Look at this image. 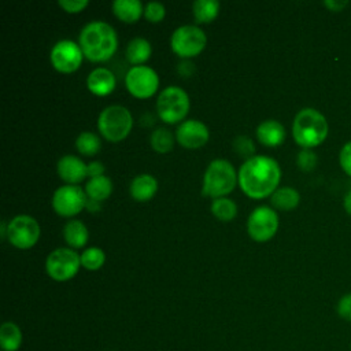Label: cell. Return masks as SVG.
<instances>
[{
  "label": "cell",
  "instance_id": "cell-1",
  "mask_svg": "<svg viewBox=\"0 0 351 351\" xmlns=\"http://www.w3.org/2000/svg\"><path fill=\"white\" fill-rule=\"evenodd\" d=\"M280 178L281 169L277 160L265 155H255L247 159L237 174L240 188L254 199L271 195L277 189Z\"/></svg>",
  "mask_w": 351,
  "mask_h": 351
},
{
  "label": "cell",
  "instance_id": "cell-2",
  "mask_svg": "<svg viewBox=\"0 0 351 351\" xmlns=\"http://www.w3.org/2000/svg\"><path fill=\"white\" fill-rule=\"evenodd\" d=\"M80 47L84 56L89 60H107L117 51V33L110 23L104 21H92L86 23L80 33Z\"/></svg>",
  "mask_w": 351,
  "mask_h": 351
},
{
  "label": "cell",
  "instance_id": "cell-3",
  "mask_svg": "<svg viewBox=\"0 0 351 351\" xmlns=\"http://www.w3.org/2000/svg\"><path fill=\"white\" fill-rule=\"evenodd\" d=\"M292 134L295 141L303 148H314L324 143L328 136V122L315 108H302L293 119Z\"/></svg>",
  "mask_w": 351,
  "mask_h": 351
},
{
  "label": "cell",
  "instance_id": "cell-4",
  "mask_svg": "<svg viewBox=\"0 0 351 351\" xmlns=\"http://www.w3.org/2000/svg\"><path fill=\"white\" fill-rule=\"evenodd\" d=\"M239 182L232 163L226 159H214L204 171L202 193L210 197H222L232 192Z\"/></svg>",
  "mask_w": 351,
  "mask_h": 351
},
{
  "label": "cell",
  "instance_id": "cell-5",
  "mask_svg": "<svg viewBox=\"0 0 351 351\" xmlns=\"http://www.w3.org/2000/svg\"><path fill=\"white\" fill-rule=\"evenodd\" d=\"M133 126L130 111L119 104H112L101 110L97 118V128L100 133L110 141H119L125 138Z\"/></svg>",
  "mask_w": 351,
  "mask_h": 351
},
{
  "label": "cell",
  "instance_id": "cell-6",
  "mask_svg": "<svg viewBox=\"0 0 351 351\" xmlns=\"http://www.w3.org/2000/svg\"><path fill=\"white\" fill-rule=\"evenodd\" d=\"M156 111L160 119L167 123H176L178 121H182L189 111L188 93L177 85H170L165 88L158 96Z\"/></svg>",
  "mask_w": 351,
  "mask_h": 351
},
{
  "label": "cell",
  "instance_id": "cell-7",
  "mask_svg": "<svg viewBox=\"0 0 351 351\" xmlns=\"http://www.w3.org/2000/svg\"><path fill=\"white\" fill-rule=\"evenodd\" d=\"M206 43V33L196 25H182L177 27L170 38L171 49L184 59L200 53Z\"/></svg>",
  "mask_w": 351,
  "mask_h": 351
},
{
  "label": "cell",
  "instance_id": "cell-8",
  "mask_svg": "<svg viewBox=\"0 0 351 351\" xmlns=\"http://www.w3.org/2000/svg\"><path fill=\"white\" fill-rule=\"evenodd\" d=\"M81 266V256L71 248H56L47 256L45 270L56 281L73 278Z\"/></svg>",
  "mask_w": 351,
  "mask_h": 351
},
{
  "label": "cell",
  "instance_id": "cell-9",
  "mask_svg": "<svg viewBox=\"0 0 351 351\" xmlns=\"http://www.w3.org/2000/svg\"><path fill=\"white\" fill-rule=\"evenodd\" d=\"M40 236V226L37 221L26 214L14 217L7 225V239L18 248L33 247Z\"/></svg>",
  "mask_w": 351,
  "mask_h": 351
},
{
  "label": "cell",
  "instance_id": "cell-10",
  "mask_svg": "<svg viewBox=\"0 0 351 351\" xmlns=\"http://www.w3.org/2000/svg\"><path fill=\"white\" fill-rule=\"evenodd\" d=\"M278 228V215L269 206H259L251 211L247 221V230L255 241H267Z\"/></svg>",
  "mask_w": 351,
  "mask_h": 351
},
{
  "label": "cell",
  "instance_id": "cell-11",
  "mask_svg": "<svg viewBox=\"0 0 351 351\" xmlns=\"http://www.w3.org/2000/svg\"><path fill=\"white\" fill-rule=\"evenodd\" d=\"M125 84L128 90L133 96L145 99L156 92L159 85V77L152 67L140 64L129 69L125 77Z\"/></svg>",
  "mask_w": 351,
  "mask_h": 351
},
{
  "label": "cell",
  "instance_id": "cell-12",
  "mask_svg": "<svg viewBox=\"0 0 351 351\" xmlns=\"http://www.w3.org/2000/svg\"><path fill=\"white\" fill-rule=\"evenodd\" d=\"M86 193L81 186L69 184L59 186L52 196V207L62 217H73L86 206Z\"/></svg>",
  "mask_w": 351,
  "mask_h": 351
},
{
  "label": "cell",
  "instance_id": "cell-13",
  "mask_svg": "<svg viewBox=\"0 0 351 351\" xmlns=\"http://www.w3.org/2000/svg\"><path fill=\"white\" fill-rule=\"evenodd\" d=\"M82 49L73 40H59L51 49L49 58L52 66L62 73L75 71L82 62Z\"/></svg>",
  "mask_w": 351,
  "mask_h": 351
},
{
  "label": "cell",
  "instance_id": "cell-14",
  "mask_svg": "<svg viewBox=\"0 0 351 351\" xmlns=\"http://www.w3.org/2000/svg\"><path fill=\"white\" fill-rule=\"evenodd\" d=\"M208 128L197 119H186L180 123L176 132L177 141L185 148H199L208 141Z\"/></svg>",
  "mask_w": 351,
  "mask_h": 351
},
{
  "label": "cell",
  "instance_id": "cell-15",
  "mask_svg": "<svg viewBox=\"0 0 351 351\" xmlns=\"http://www.w3.org/2000/svg\"><path fill=\"white\" fill-rule=\"evenodd\" d=\"M58 174L60 178L69 184L82 181L88 176V165H85L75 155H63L56 165Z\"/></svg>",
  "mask_w": 351,
  "mask_h": 351
},
{
  "label": "cell",
  "instance_id": "cell-16",
  "mask_svg": "<svg viewBox=\"0 0 351 351\" xmlns=\"http://www.w3.org/2000/svg\"><path fill=\"white\" fill-rule=\"evenodd\" d=\"M86 85L92 93L104 96L114 90L117 85V80L111 70L106 67H97L89 73L86 78Z\"/></svg>",
  "mask_w": 351,
  "mask_h": 351
},
{
  "label": "cell",
  "instance_id": "cell-17",
  "mask_svg": "<svg viewBox=\"0 0 351 351\" xmlns=\"http://www.w3.org/2000/svg\"><path fill=\"white\" fill-rule=\"evenodd\" d=\"M258 140L267 147H277L285 140V129L276 119H266L256 128Z\"/></svg>",
  "mask_w": 351,
  "mask_h": 351
},
{
  "label": "cell",
  "instance_id": "cell-18",
  "mask_svg": "<svg viewBox=\"0 0 351 351\" xmlns=\"http://www.w3.org/2000/svg\"><path fill=\"white\" fill-rule=\"evenodd\" d=\"M158 189V181L154 176L143 173L136 176L130 182V195L138 202L149 200Z\"/></svg>",
  "mask_w": 351,
  "mask_h": 351
},
{
  "label": "cell",
  "instance_id": "cell-19",
  "mask_svg": "<svg viewBox=\"0 0 351 351\" xmlns=\"http://www.w3.org/2000/svg\"><path fill=\"white\" fill-rule=\"evenodd\" d=\"M22 344V330L11 321L0 326V347L3 351H18Z\"/></svg>",
  "mask_w": 351,
  "mask_h": 351
},
{
  "label": "cell",
  "instance_id": "cell-20",
  "mask_svg": "<svg viewBox=\"0 0 351 351\" xmlns=\"http://www.w3.org/2000/svg\"><path fill=\"white\" fill-rule=\"evenodd\" d=\"M151 52H152L151 44L144 37L132 38L126 47V58L132 64H136V66L143 64L149 58Z\"/></svg>",
  "mask_w": 351,
  "mask_h": 351
},
{
  "label": "cell",
  "instance_id": "cell-21",
  "mask_svg": "<svg viewBox=\"0 0 351 351\" xmlns=\"http://www.w3.org/2000/svg\"><path fill=\"white\" fill-rule=\"evenodd\" d=\"M270 202L276 208L288 211V210H293L299 204L300 195L295 188L281 186L271 193Z\"/></svg>",
  "mask_w": 351,
  "mask_h": 351
},
{
  "label": "cell",
  "instance_id": "cell-22",
  "mask_svg": "<svg viewBox=\"0 0 351 351\" xmlns=\"http://www.w3.org/2000/svg\"><path fill=\"white\" fill-rule=\"evenodd\" d=\"M63 237L69 245L74 248H80L85 245V243L88 241L89 233L86 226L81 221L70 219L69 222H66L63 228Z\"/></svg>",
  "mask_w": 351,
  "mask_h": 351
},
{
  "label": "cell",
  "instance_id": "cell-23",
  "mask_svg": "<svg viewBox=\"0 0 351 351\" xmlns=\"http://www.w3.org/2000/svg\"><path fill=\"white\" fill-rule=\"evenodd\" d=\"M114 14L123 22H134L143 14V4L140 0H115L112 3Z\"/></svg>",
  "mask_w": 351,
  "mask_h": 351
},
{
  "label": "cell",
  "instance_id": "cell-24",
  "mask_svg": "<svg viewBox=\"0 0 351 351\" xmlns=\"http://www.w3.org/2000/svg\"><path fill=\"white\" fill-rule=\"evenodd\" d=\"M85 191H86V193L90 199L97 200V202H103L112 192V182L106 176L93 177L86 182Z\"/></svg>",
  "mask_w": 351,
  "mask_h": 351
},
{
  "label": "cell",
  "instance_id": "cell-25",
  "mask_svg": "<svg viewBox=\"0 0 351 351\" xmlns=\"http://www.w3.org/2000/svg\"><path fill=\"white\" fill-rule=\"evenodd\" d=\"M192 10L196 22L207 23L217 16L219 11V3L217 0H195Z\"/></svg>",
  "mask_w": 351,
  "mask_h": 351
},
{
  "label": "cell",
  "instance_id": "cell-26",
  "mask_svg": "<svg viewBox=\"0 0 351 351\" xmlns=\"http://www.w3.org/2000/svg\"><path fill=\"white\" fill-rule=\"evenodd\" d=\"M211 213L219 221H232L237 214V206L232 199L217 197L211 203Z\"/></svg>",
  "mask_w": 351,
  "mask_h": 351
},
{
  "label": "cell",
  "instance_id": "cell-27",
  "mask_svg": "<svg viewBox=\"0 0 351 351\" xmlns=\"http://www.w3.org/2000/svg\"><path fill=\"white\" fill-rule=\"evenodd\" d=\"M173 145H174V136L169 129L158 128L151 133V147L156 152L166 154L173 148Z\"/></svg>",
  "mask_w": 351,
  "mask_h": 351
},
{
  "label": "cell",
  "instance_id": "cell-28",
  "mask_svg": "<svg viewBox=\"0 0 351 351\" xmlns=\"http://www.w3.org/2000/svg\"><path fill=\"white\" fill-rule=\"evenodd\" d=\"M100 138L97 134L92 132H81L78 137L75 138V147L80 151V154L92 156L100 149Z\"/></svg>",
  "mask_w": 351,
  "mask_h": 351
},
{
  "label": "cell",
  "instance_id": "cell-29",
  "mask_svg": "<svg viewBox=\"0 0 351 351\" xmlns=\"http://www.w3.org/2000/svg\"><path fill=\"white\" fill-rule=\"evenodd\" d=\"M81 266L88 270H97L103 266L106 261V255L99 247H89L81 255Z\"/></svg>",
  "mask_w": 351,
  "mask_h": 351
},
{
  "label": "cell",
  "instance_id": "cell-30",
  "mask_svg": "<svg viewBox=\"0 0 351 351\" xmlns=\"http://www.w3.org/2000/svg\"><path fill=\"white\" fill-rule=\"evenodd\" d=\"M232 148H233V151L239 156L245 158V160L252 158V156H255L254 155L255 145H254V141L248 136H237V137H234V140L232 141Z\"/></svg>",
  "mask_w": 351,
  "mask_h": 351
},
{
  "label": "cell",
  "instance_id": "cell-31",
  "mask_svg": "<svg viewBox=\"0 0 351 351\" xmlns=\"http://www.w3.org/2000/svg\"><path fill=\"white\" fill-rule=\"evenodd\" d=\"M317 162H318L317 155L308 148H303L296 156L298 167L302 169L303 171H311L317 166Z\"/></svg>",
  "mask_w": 351,
  "mask_h": 351
},
{
  "label": "cell",
  "instance_id": "cell-32",
  "mask_svg": "<svg viewBox=\"0 0 351 351\" xmlns=\"http://www.w3.org/2000/svg\"><path fill=\"white\" fill-rule=\"evenodd\" d=\"M166 8L160 1H149L144 7V15L151 22H159L163 19Z\"/></svg>",
  "mask_w": 351,
  "mask_h": 351
},
{
  "label": "cell",
  "instance_id": "cell-33",
  "mask_svg": "<svg viewBox=\"0 0 351 351\" xmlns=\"http://www.w3.org/2000/svg\"><path fill=\"white\" fill-rule=\"evenodd\" d=\"M337 314L346 321H351V293H346L337 302Z\"/></svg>",
  "mask_w": 351,
  "mask_h": 351
},
{
  "label": "cell",
  "instance_id": "cell-34",
  "mask_svg": "<svg viewBox=\"0 0 351 351\" xmlns=\"http://www.w3.org/2000/svg\"><path fill=\"white\" fill-rule=\"evenodd\" d=\"M340 166L341 169L348 174L351 176V141L346 143L340 151Z\"/></svg>",
  "mask_w": 351,
  "mask_h": 351
},
{
  "label": "cell",
  "instance_id": "cell-35",
  "mask_svg": "<svg viewBox=\"0 0 351 351\" xmlns=\"http://www.w3.org/2000/svg\"><path fill=\"white\" fill-rule=\"evenodd\" d=\"M59 5L67 12H80L88 5V0H59Z\"/></svg>",
  "mask_w": 351,
  "mask_h": 351
},
{
  "label": "cell",
  "instance_id": "cell-36",
  "mask_svg": "<svg viewBox=\"0 0 351 351\" xmlns=\"http://www.w3.org/2000/svg\"><path fill=\"white\" fill-rule=\"evenodd\" d=\"M177 71H178L182 77H189V75H192L193 71H195V64H193L191 60L184 59V60H181V62L178 63Z\"/></svg>",
  "mask_w": 351,
  "mask_h": 351
},
{
  "label": "cell",
  "instance_id": "cell-37",
  "mask_svg": "<svg viewBox=\"0 0 351 351\" xmlns=\"http://www.w3.org/2000/svg\"><path fill=\"white\" fill-rule=\"evenodd\" d=\"M104 173V165L99 160H93L90 163H88V176L90 178L93 177H99V176H103Z\"/></svg>",
  "mask_w": 351,
  "mask_h": 351
},
{
  "label": "cell",
  "instance_id": "cell-38",
  "mask_svg": "<svg viewBox=\"0 0 351 351\" xmlns=\"http://www.w3.org/2000/svg\"><path fill=\"white\" fill-rule=\"evenodd\" d=\"M348 1H339V0H326L324 1V5L328 7L330 11H335V12H339L341 11L344 7H347Z\"/></svg>",
  "mask_w": 351,
  "mask_h": 351
},
{
  "label": "cell",
  "instance_id": "cell-39",
  "mask_svg": "<svg viewBox=\"0 0 351 351\" xmlns=\"http://www.w3.org/2000/svg\"><path fill=\"white\" fill-rule=\"evenodd\" d=\"M100 206H101L100 202L93 200V199L89 197V199L86 200V206H85V207H86L89 211H97V210H100Z\"/></svg>",
  "mask_w": 351,
  "mask_h": 351
},
{
  "label": "cell",
  "instance_id": "cell-40",
  "mask_svg": "<svg viewBox=\"0 0 351 351\" xmlns=\"http://www.w3.org/2000/svg\"><path fill=\"white\" fill-rule=\"evenodd\" d=\"M343 204H344V208L346 211L351 215V189L347 192V195L344 196V200H343Z\"/></svg>",
  "mask_w": 351,
  "mask_h": 351
}]
</instances>
